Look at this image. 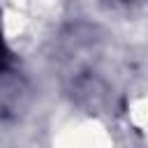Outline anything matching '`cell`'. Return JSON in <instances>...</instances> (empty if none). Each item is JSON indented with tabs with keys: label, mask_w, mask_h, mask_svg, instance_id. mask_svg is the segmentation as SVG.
<instances>
[{
	"label": "cell",
	"mask_w": 148,
	"mask_h": 148,
	"mask_svg": "<svg viewBox=\"0 0 148 148\" xmlns=\"http://www.w3.org/2000/svg\"><path fill=\"white\" fill-rule=\"evenodd\" d=\"M2 58H5V46H2V39H0V65H2Z\"/></svg>",
	"instance_id": "1"
}]
</instances>
